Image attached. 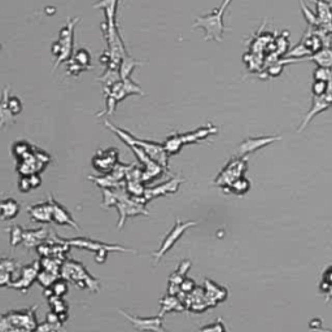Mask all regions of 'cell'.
I'll list each match as a JSON object with an SVG mask.
<instances>
[{
	"mask_svg": "<svg viewBox=\"0 0 332 332\" xmlns=\"http://www.w3.org/2000/svg\"><path fill=\"white\" fill-rule=\"evenodd\" d=\"M22 228L18 226L12 227V230H10V244H12L13 247L22 243Z\"/></svg>",
	"mask_w": 332,
	"mask_h": 332,
	"instance_id": "32",
	"label": "cell"
},
{
	"mask_svg": "<svg viewBox=\"0 0 332 332\" xmlns=\"http://www.w3.org/2000/svg\"><path fill=\"white\" fill-rule=\"evenodd\" d=\"M36 280H38L44 288H51V287L53 286V283L57 280V275L56 274L48 273V271H44V270H39V274H38Z\"/></svg>",
	"mask_w": 332,
	"mask_h": 332,
	"instance_id": "26",
	"label": "cell"
},
{
	"mask_svg": "<svg viewBox=\"0 0 332 332\" xmlns=\"http://www.w3.org/2000/svg\"><path fill=\"white\" fill-rule=\"evenodd\" d=\"M331 106H332V103L330 102L329 99H327V96H326V95L313 96V106H312V108H310L309 112H308V114H306L305 118H304L303 125L300 126L299 131L304 130V128L308 126V123H309V122L312 121V119L314 118V117H316L318 113L323 112V111H326V109L330 108Z\"/></svg>",
	"mask_w": 332,
	"mask_h": 332,
	"instance_id": "15",
	"label": "cell"
},
{
	"mask_svg": "<svg viewBox=\"0 0 332 332\" xmlns=\"http://www.w3.org/2000/svg\"><path fill=\"white\" fill-rule=\"evenodd\" d=\"M122 316L125 317L126 319L130 321L132 326L135 327V330L138 331H151V332H168L166 329L164 327V317L157 316V317H145V318H140V317H135L130 316L127 313H125L123 310H119Z\"/></svg>",
	"mask_w": 332,
	"mask_h": 332,
	"instance_id": "9",
	"label": "cell"
},
{
	"mask_svg": "<svg viewBox=\"0 0 332 332\" xmlns=\"http://www.w3.org/2000/svg\"><path fill=\"white\" fill-rule=\"evenodd\" d=\"M195 288V283L191 279H184L181 284V291L183 293H190Z\"/></svg>",
	"mask_w": 332,
	"mask_h": 332,
	"instance_id": "35",
	"label": "cell"
},
{
	"mask_svg": "<svg viewBox=\"0 0 332 332\" xmlns=\"http://www.w3.org/2000/svg\"><path fill=\"white\" fill-rule=\"evenodd\" d=\"M314 81H323V82H331L332 81V70L329 68H321L317 66V69L313 73Z\"/></svg>",
	"mask_w": 332,
	"mask_h": 332,
	"instance_id": "28",
	"label": "cell"
},
{
	"mask_svg": "<svg viewBox=\"0 0 332 332\" xmlns=\"http://www.w3.org/2000/svg\"><path fill=\"white\" fill-rule=\"evenodd\" d=\"M195 224H196V222H194V221L182 222L181 220H177V223H175V226L171 228L170 232H169L168 235L164 237V240H162L161 245H160V248H158L157 252L152 253V256L155 257L156 262H158V261L161 260L162 257L168 253L171 248L174 247L175 243L181 239L182 235H183V233L186 232L188 228H190V227L195 226Z\"/></svg>",
	"mask_w": 332,
	"mask_h": 332,
	"instance_id": "7",
	"label": "cell"
},
{
	"mask_svg": "<svg viewBox=\"0 0 332 332\" xmlns=\"http://www.w3.org/2000/svg\"><path fill=\"white\" fill-rule=\"evenodd\" d=\"M18 267V263L8 258L0 260V286L10 284L13 280V273Z\"/></svg>",
	"mask_w": 332,
	"mask_h": 332,
	"instance_id": "18",
	"label": "cell"
},
{
	"mask_svg": "<svg viewBox=\"0 0 332 332\" xmlns=\"http://www.w3.org/2000/svg\"><path fill=\"white\" fill-rule=\"evenodd\" d=\"M50 203L52 205V221L55 223L60 224V226H72L73 228L78 230V226H77V223L65 208L56 203L53 198L50 199Z\"/></svg>",
	"mask_w": 332,
	"mask_h": 332,
	"instance_id": "14",
	"label": "cell"
},
{
	"mask_svg": "<svg viewBox=\"0 0 332 332\" xmlns=\"http://www.w3.org/2000/svg\"><path fill=\"white\" fill-rule=\"evenodd\" d=\"M114 149H108V151L99 152L98 155L92 160V165L95 166V169L100 171H109L114 169V165L117 164L118 160V151L115 152L114 155H112V152Z\"/></svg>",
	"mask_w": 332,
	"mask_h": 332,
	"instance_id": "13",
	"label": "cell"
},
{
	"mask_svg": "<svg viewBox=\"0 0 332 332\" xmlns=\"http://www.w3.org/2000/svg\"><path fill=\"white\" fill-rule=\"evenodd\" d=\"M27 212H29L31 220L35 221V222H42V223L52 222V205H51L50 201L29 207Z\"/></svg>",
	"mask_w": 332,
	"mask_h": 332,
	"instance_id": "17",
	"label": "cell"
},
{
	"mask_svg": "<svg viewBox=\"0 0 332 332\" xmlns=\"http://www.w3.org/2000/svg\"><path fill=\"white\" fill-rule=\"evenodd\" d=\"M186 309V306L182 304V300L175 295H168L161 300V313L160 316L164 317L168 312H182Z\"/></svg>",
	"mask_w": 332,
	"mask_h": 332,
	"instance_id": "22",
	"label": "cell"
},
{
	"mask_svg": "<svg viewBox=\"0 0 332 332\" xmlns=\"http://www.w3.org/2000/svg\"><path fill=\"white\" fill-rule=\"evenodd\" d=\"M205 295H207L208 300L211 301L212 305H216L217 303L223 301L227 297V291L224 288H221L220 286L214 284L209 279H205Z\"/></svg>",
	"mask_w": 332,
	"mask_h": 332,
	"instance_id": "19",
	"label": "cell"
},
{
	"mask_svg": "<svg viewBox=\"0 0 332 332\" xmlns=\"http://www.w3.org/2000/svg\"><path fill=\"white\" fill-rule=\"evenodd\" d=\"M106 125L108 126L109 128H112L113 131H115L118 134L119 138H122V140L127 143L128 145H138L140 147L143 151L149 156V157L156 161L157 164H160L161 166L166 168V165H168V153L165 151L164 147H161L160 144H156V143H151V141H144V140H138V139H134L130 134L127 132H123L122 130H118V128L113 127L111 123L106 122Z\"/></svg>",
	"mask_w": 332,
	"mask_h": 332,
	"instance_id": "3",
	"label": "cell"
},
{
	"mask_svg": "<svg viewBox=\"0 0 332 332\" xmlns=\"http://www.w3.org/2000/svg\"><path fill=\"white\" fill-rule=\"evenodd\" d=\"M327 89H329V83L327 82H323V81H314V83H313V86H312L313 96L326 95Z\"/></svg>",
	"mask_w": 332,
	"mask_h": 332,
	"instance_id": "30",
	"label": "cell"
},
{
	"mask_svg": "<svg viewBox=\"0 0 332 332\" xmlns=\"http://www.w3.org/2000/svg\"><path fill=\"white\" fill-rule=\"evenodd\" d=\"M299 1H300V5H301V10H303L304 17H305V20L308 21V23H309V26L312 27V29H318L319 23H318V20H317L316 14L313 13L312 10L309 9V7L304 3V0H299Z\"/></svg>",
	"mask_w": 332,
	"mask_h": 332,
	"instance_id": "27",
	"label": "cell"
},
{
	"mask_svg": "<svg viewBox=\"0 0 332 332\" xmlns=\"http://www.w3.org/2000/svg\"><path fill=\"white\" fill-rule=\"evenodd\" d=\"M306 60H312L321 68H332V48L331 47H323L322 50H319L318 52L313 53Z\"/></svg>",
	"mask_w": 332,
	"mask_h": 332,
	"instance_id": "20",
	"label": "cell"
},
{
	"mask_svg": "<svg viewBox=\"0 0 332 332\" xmlns=\"http://www.w3.org/2000/svg\"><path fill=\"white\" fill-rule=\"evenodd\" d=\"M279 140H282L280 136H252V138L245 139L239 145V155L241 157H247V155H250V153L258 151V149L265 148L267 145Z\"/></svg>",
	"mask_w": 332,
	"mask_h": 332,
	"instance_id": "10",
	"label": "cell"
},
{
	"mask_svg": "<svg viewBox=\"0 0 332 332\" xmlns=\"http://www.w3.org/2000/svg\"><path fill=\"white\" fill-rule=\"evenodd\" d=\"M8 91H9L8 87L4 90L3 102L0 103V126H7L8 123L14 121V114L10 112L9 107H8V98H9Z\"/></svg>",
	"mask_w": 332,
	"mask_h": 332,
	"instance_id": "24",
	"label": "cell"
},
{
	"mask_svg": "<svg viewBox=\"0 0 332 332\" xmlns=\"http://www.w3.org/2000/svg\"><path fill=\"white\" fill-rule=\"evenodd\" d=\"M47 237V232L44 230L38 231H22V243L25 247L33 248L38 247L40 241H43Z\"/></svg>",
	"mask_w": 332,
	"mask_h": 332,
	"instance_id": "23",
	"label": "cell"
},
{
	"mask_svg": "<svg viewBox=\"0 0 332 332\" xmlns=\"http://www.w3.org/2000/svg\"><path fill=\"white\" fill-rule=\"evenodd\" d=\"M77 21L79 20H74L73 22L68 23L65 29L61 30L59 40L53 44V55L57 56L56 66L59 65L61 61H64V60L69 59L73 47V27H74V25L77 23Z\"/></svg>",
	"mask_w": 332,
	"mask_h": 332,
	"instance_id": "8",
	"label": "cell"
},
{
	"mask_svg": "<svg viewBox=\"0 0 332 332\" xmlns=\"http://www.w3.org/2000/svg\"><path fill=\"white\" fill-rule=\"evenodd\" d=\"M223 14L224 9L222 7L220 9H214L212 13L207 16L198 17L194 23V27H201L205 31V40L212 39L220 42L223 36L224 23H223Z\"/></svg>",
	"mask_w": 332,
	"mask_h": 332,
	"instance_id": "2",
	"label": "cell"
},
{
	"mask_svg": "<svg viewBox=\"0 0 332 332\" xmlns=\"http://www.w3.org/2000/svg\"><path fill=\"white\" fill-rule=\"evenodd\" d=\"M8 107H9L10 112L13 113L14 115L18 114V113L22 111V106H21L20 99L16 98V96H12V98H9V100H8Z\"/></svg>",
	"mask_w": 332,
	"mask_h": 332,
	"instance_id": "33",
	"label": "cell"
},
{
	"mask_svg": "<svg viewBox=\"0 0 332 332\" xmlns=\"http://www.w3.org/2000/svg\"><path fill=\"white\" fill-rule=\"evenodd\" d=\"M249 188H250V182L248 181L245 177H241L231 184L228 191L232 192V194L235 195H244L249 191Z\"/></svg>",
	"mask_w": 332,
	"mask_h": 332,
	"instance_id": "25",
	"label": "cell"
},
{
	"mask_svg": "<svg viewBox=\"0 0 332 332\" xmlns=\"http://www.w3.org/2000/svg\"><path fill=\"white\" fill-rule=\"evenodd\" d=\"M65 244H68L69 247H76L79 249H86V250H92L95 252L96 254V262L103 263L106 261L107 254L109 252H132L135 253V250L127 249V248L119 247V245H109V244L100 243V241L95 240H90V239H86V237H76V239H72V240H64Z\"/></svg>",
	"mask_w": 332,
	"mask_h": 332,
	"instance_id": "5",
	"label": "cell"
},
{
	"mask_svg": "<svg viewBox=\"0 0 332 332\" xmlns=\"http://www.w3.org/2000/svg\"><path fill=\"white\" fill-rule=\"evenodd\" d=\"M247 157H241L240 156L239 158H233L226 165V168L221 171L214 183L221 186V187H230L233 182L237 181L239 178L244 177V173L247 170Z\"/></svg>",
	"mask_w": 332,
	"mask_h": 332,
	"instance_id": "6",
	"label": "cell"
},
{
	"mask_svg": "<svg viewBox=\"0 0 332 332\" xmlns=\"http://www.w3.org/2000/svg\"><path fill=\"white\" fill-rule=\"evenodd\" d=\"M216 132H217V128L213 127V126H208V127L199 128V130L190 132V134H175L166 139V141L164 143V148L168 155H175V153L181 151L183 145L196 143V141L205 139L207 136L216 134Z\"/></svg>",
	"mask_w": 332,
	"mask_h": 332,
	"instance_id": "4",
	"label": "cell"
},
{
	"mask_svg": "<svg viewBox=\"0 0 332 332\" xmlns=\"http://www.w3.org/2000/svg\"><path fill=\"white\" fill-rule=\"evenodd\" d=\"M199 332H227L226 327H224L222 319H217L216 322L211 323V325H207L204 327H201L199 330Z\"/></svg>",
	"mask_w": 332,
	"mask_h": 332,
	"instance_id": "29",
	"label": "cell"
},
{
	"mask_svg": "<svg viewBox=\"0 0 332 332\" xmlns=\"http://www.w3.org/2000/svg\"><path fill=\"white\" fill-rule=\"evenodd\" d=\"M182 182H183V179L178 178V179H171V181L166 182V183H164L162 186H157V187L152 188V190H145L143 198L148 201L151 200V199L160 198V196H165V195L171 194V192H175Z\"/></svg>",
	"mask_w": 332,
	"mask_h": 332,
	"instance_id": "16",
	"label": "cell"
},
{
	"mask_svg": "<svg viewBox=\"0 0 332 332\" xmlns=\"http://www.w3.org/2000/svg\"><path fill=\"white\" fill-rule=\"evenodd\" d=\"M20 212V204L13 199H5L0 201V218L1 220H12Z\"/></svg>",
	"mask_w": 332,
	"mask_h": 332,
	"instance_id": "21",
	"label": "cell"
},
{
	"mask_svg": "<svg viewBox=\"0 0 332 332\" xmlns=\"http://www.w3.org/2000/svg\"><path fill=\"white\" fill-rule=\"evenodd\" d=\"M39 270V262H34L31 263V265H29V266L23 267L22 271H21L20 278H18L16 282L10 283L9 286L13 287V288H17V290H21L22 292H26L30 288V286L34 283V280H36V278H38Z\"/></svg>",
	"mask_w": 332,
	"mask_h": 332,
	"instance_id": "11",
	"label": "cell"
},
{
	"mask_svg": "<svg viewBox=\"0 0 332 332\" xmlns=\"http://www.w3.org/2000/svg\"><path fill=\"white\" fill-rule=\"evenodd\" d=\"M77 61H78L79 65H85L86 68H87V64L90 63V55L87 53V51L85 50H81L78 51V53H77Z\"/></svg>",
	"mask_w": 332,
	"mask_h": 332,
	"instance_id": "34",
	"label": "cell"
},
{
	"mask_svg": "<svg viewBox=\"0 0 332 332\" xmlns=\"http://www.w3.org/2000/svg\"><path fill=\"white\" fill-rule=\"evenodd\" d=\"M60 274L66 282H73L81 288H89L92 292L99 290V283L86 271L82 263L76 262V261H66L61 266Z\"/></svg>",
	"mask_w": 332,
	"mask_h": 332,
	"instance_id": "1",
	"label": "cell"
},
{
	"mask_svg": "<svg viewBox=\"0 0 332 332\" xmlns=\"http://www.w3.org/2000/svg\"><path fill=\"white\" fill-rule=\"evenodd\" d=\"M316 16L319 30L332 33V5L327 0H316Z\"/></svg>",
	"mask_w": 332,
	"mask_h": 332,
	"instance_id": "12",
	"label": "cell"
},
{
	"mask_svg": "<svg viewBox=\"0 0 332 332\" xmlns=\"http://www.w3.org/2000/svg\"><path fill=\"white\" fill-rule=\"evenodd\" d=\"M68 292V286H66V280L61 279V280H56V282L53 283L52 286V293L55 296H64L65 293Z\"/></svg>",
	"mask_w": 332,
	"mask_h": 332,
	"instance_id": "31",
	"label": "cell"
}]
</instances>
